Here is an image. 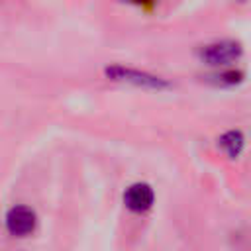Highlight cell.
Wrapping results in <instances>:
<instances>
[{
    "instance_id": "3",
    "label": "cell",
    "mask_w": 251,
    "mask_h": 251,
    "mask_svg": "<svg viewBox=\"0 0 251 251\" xmlns=\"http://www.w3.org/2000/svg\"><path fill=\"white\" fill-rule=\"evenodd\" d=\"M37 216L29 206H14L6 214V227L16 237H25L35 229Z\"/></svg>"
},
{
    "instance_id": "1",
    "label": "cell",
    "mask_w": 251,
    "mask_h": 251,
    "mask_svg": "<svg viewBox=\"0 0 251 251\" xmlns=\"http://www.w3.org/2000/svg\"><path fill=\"white\" fill-rule=\"evenodd\" d=\"M243 55V47L235 39H220L206 45H200L196 51V57L210 65V67H226L229 63H235Z\"/></svg>"
},
{
    "instance_id": "2",
    "label": "cell",
    "mask_w": 251,
    "mask_h": 251,
    "mask_svg": "<svg viewBox=\"0 0 251 251\" xmlns=\"http://www.w3.org/2000/svg\"><path fill=\"white\" fill-rule=\"evenodd\" d=\"M104 75L110 80L116 82H127L139 88H147V90H167L171 88V82L165 80L163 76L145 73V71H137V69H129V67H122V65H112L104 69Z\"/></svg>"
},
{
    "instance_id": "5",
    "label": "cell",
    "mask_w": 251,
    "mask_h": 251,
    "mask_svg": "<svg viewBox=\"0 0 251 251\" xmlns=\"http://www.w3.org/2000/svg\"><path fill=\"white\" fill-rule=\"evenodd\" d=\"M218 143H220V147L227 153V157L235 159V157H239L241 151H243L245 137H243V133H241L239 129H229V131H226V133L218 139Z\"/></svg>"
},
{
    "instance_id": "4",
    "label": "cell",
    "mask_w": 251,
    "mask_h": 251,
    "mask_svg": "<svg viewBox=\"0 0 251 251\" xmlns=\"http://www.w3.org/2000/svg\"><path fill=\"white\" fill-rule=\"evenodd\" d=\"M155 192L147 182H135L124 192V204L131 212H145L153 206Z\"/></svg>"
},
{
    "instance_id": "6",
    "label": "cell",
    "mask_w": 251,
    "mask_h": 251,
    "mask_svg": "<svg viewBox=\"0 0 251 251\" xmlns=\"http://www.w3.org/2000/svg\"><path fill=\"white\" fill-rule=\"evenodd\" d=\"M237 2H247V0H237Z\"/></svg>"
}]
</instances>
